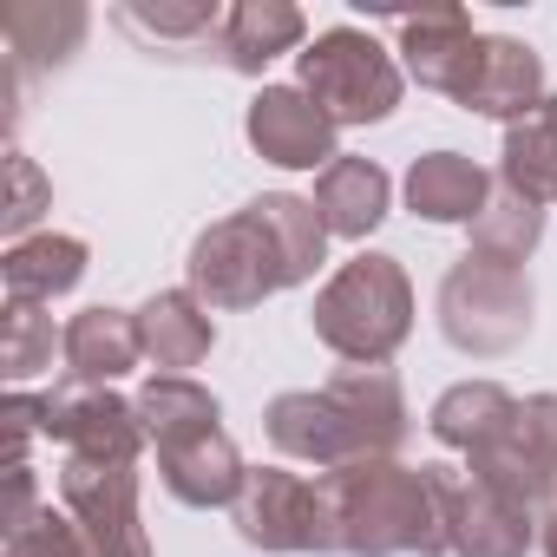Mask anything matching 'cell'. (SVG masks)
I'll return each mask as SVG.
<instances>
[{"label":"cell","instance_id":"obj_29","mask_svg":"<svg viewBox=\"0 0 557 557\" xmlns=\"http://www.w3.org/2000/svg\"><path fill=\"white\" fill-rule=\"evenodd\" d=\"M138 420H145V440L151 446H171L184 433H203V426H223V407L210 387H197L190 374H158L145 394H138Z\"/></svg>","mask_w":557,"mask_h":557},{"label":"cell","instance_id":"obj_3","mask_svg":"<svg viewBox=\"0 0 557 557\" xmlns=\"http://www.w3.org/2000/svg\"><path fill=\"white\" fill-rule=\"evenodd\" d=\"M531 283L524 269H505V262H485V256H459L440 283V335L472 355V361H498L511 355L524 335H531Z\"/></svg>","mask_w":557,"mask_h":557},{"label":"cell","instance_id":"obj_9","mask_svg":"<svg viewBox=\"0 0 557 557\" xmlns=\"http://www.w3.org/2000/svg\"><path fill=\"white\" fill-rule=\"evenodd\" d=\"M472 479L498 485L518 505H544L557 492V394L518 400V413L505 420V433L472 453Z\"/></svg>","mask_w":557,"mask_h":557},{"label":"cell","instance_id":"obj_4","mask_svg":"<svg viewBox=\"0 0 557 557\" xmlns=\"http://www.w3.org/2000/svg\"><path fill=\"white\" fill-rule=\"evenodd\" d=\"M296 86L335 119V125H381L400 106V66L374 47L361 27H329L296 53Z\"/></svg>","mask_w":557,"mask_h":557},{"label":"cell","instance_id":"obj_26","mask_svg":"<svg viewBox=\"0 0 557 557\" xmlns=\"http://www.w3.org/2000/svg\"><path fill=\"white\" fill-rule=\"evenodd\" d=\"M518 413V400L498 387V381H459V387H446L440 400H433V413H426V426H433V440L440 446H453V453H479V446H492L498 433H505V420Z\"/></svg>","mask_w":557,"mask_h":557},{"label":"cell","instance_id":"obj_24","mask_svg":"<svg viewBox=\"0 0 557 557\" xmlns=\"http://www.w3.org/2000/svg\"><path fill=\"white\" fill-rule=\"evenodd\" d=\"M223 14L216 0H119L112 21L145 47V53H184V47H216L223 34Z\"/></svg>","mask_w":557,"mask_h":557},{"label":"cell","instance_id":"obj_25","mask_svg":"<svg viewBox=\"0 0 557 557\" xmlns=\"http://www.w3.org/2000/svg\"><path fill=\"white\" fill-rule=\"evenodd\" d=\"M249 210H256V223L275 236V256H283L289 289L315 283V269H322V256H329V223H322L315 197H296V190H262Z\"/></svg>","mask_w":557,"mask_h":557},{"label":"cell","instance_id":"obj_11","mask_svg":"<svg viewBox=\"0 0 557 557\" xmlns=\"http://www.w3.org/2000/svg\"><path fill=\"white\" fill-rule=\"evenodd\" d=\"M249 145L269 158V164H283V171H329L342 151H335V119L302 92V86H262L249 99V119H243Z\"/></svg>","mask_w":557,"mask_h":557},{"label":"cell","instance_id":"obj_22","mask_svg":"<svg viewBox=\"0 0 557 557\" xmlns=\"http://www.w3.org/2000/svg\"><path fill=\"white\" fill-rule=\"evenodd\" d=\"M387 197H394V184L374 158H335L315 177V210H322L329 236H348V243H361L387 216Z\"/></svg>","mask_w":557,"mask_h":557},{"label":"cell","instance_id":"obj_8","mask_svg":"<svg viewBox=\"0 0 557 557\" xmlns=\"http://www.w3.org/2000/svg\"><path fill=\"white\" fill-rule=\"evenodd\" d=\"M47 400V440L66 446V459H112V466H138V453L151 446L145 440V420H138V400L112 394V387H86V381H66Z\"/></svg>","mask_w":557,"mask_h":557},{"label":"cell","instance_id":"obj_5","mask_svg":"<svg viewBox=\"0 0 557 557\" xmlns=\"http://www.w3.org/2000/svg\"><path fill=\"white\" fill-rule=\"evenodd\" d=\"M190 296L203 309H256L262 296L289 289L283 256H275V236L256 223V210H236L223 223H210L190 243Z\"/></svg>","mask_w":557,"mask_h":557},{"label":"cell","instance_id":"obj_15","mask_svg":"<svg viewBox=\"0 0 557 557\" xmlns=\"http://www.w3.org/2000/svg\"><path fill=\"white\" fill-rule=\"evenodd\" d=\"M544 99H550V92H544V60H537L524 40H511V34H485L479 73H472V86H466L459 106L479 112V119L518 125V119H531Z\"/></svg>","mask_w":557,"mask_h":557},{"label":"cell","instance_id":"obj_1","mask_svg":"<svg viewBox=\"0 0 557 557\" xmlns=\"http://www.w3.org/2000/svg\"><path fill=\"white\" fill-rule=\"evenodd\" d=\"M453 492H459V472H446V466L361 459V466L322 472L335 550H348V557H446L453 550Z\"/></svg>","mask_w":557,"mask_h":557},{"label":"cell","instance_id":"obj_14","mask_svg":"<svg viewBox=\"0 0 557 557\" xmlns=\"http://www.w3.org/2000/svg\"><path fill=\"white\" fill-rule=\"evenodd\" d=\"M158 472H164V492L177 505H197V511L236 505V492L249 479V466H243V453L223 426H203V433H184V440L158 446Z\"/></svg>","mask_w":557,"mask_h":557},{"label":"cell","instance_id":"obj_2","mask_svg":"<svg viewBox=\"0 0 557 557\" xmlns=\"http://www.w3.org/2000/svg\"><path fill=\"white\" fill-rule=\"evenodd\" d=\"M315 335L348 368H387L400 355V342L413 335L407 269L394 256H381V249L342 262L322 283V296H315Z\"/></svg>","mask_w":557,"mask_h":557},{"label":"cell","instance_id":"obj_28","mask_svg":"<svg viewBox=\"0 0 557 557\" xmlns=\"http://www.w3.org/2000/svg\"><path fill=\"white\" fill-rule=\"evenodd\" d=\"M544 243V203L518 197L511 184H492L479 223H472V256L485 262H505V269H524V256Z\"/></svg>","mask_w":557,"mask_h":557},{"label":"cell","instance_id":"obj_16","mask_svg":"<svg viewBox=\"0 0 557 557\" xmlns=\"http://www.w3.org/2000/svg\"><path fill=\"white\" fill-rule=\"evenodd\" d=\"M537 537L531 505L505 498L485 479H459L453 492V557H524Z\"/></svg>","mask_w":557,"mask_h":557},{"label":"cell","instance_id":"obj_17","mask_svg":"<svg viewBox=\"0 0 557 557\" xmlns=\"http://www.w3.org/2000/svg\"><path fill=\"white\" fill-rule=\"evenodd\" d=\"M302 34H309V21H302L296 0H236V8L223 14V34H216V60L230 73L256 79L269 60L296 53Z\"/></svg>","mask_w":557,"mask_h":557},{"label":"cell","instance_id":"obj_34","mask_svg":"<svg viewBox=\"0 0 557 557\" xmlns=\"http://www.w3.org/2000/svg\"><path fill=\"white\" fill-rule=\"evenodd\" d=\"M537 537H544V557H557V505L544 511V524H537Z\"/></svg>","mask_w":557,"mask_h":557},{"label":"cell","instance_id":"obj_31","mask_svg":"<svg viewBox=\"0 0 557 557\" xmlns=\"http://www.w3.org/2000/svg\"><path fill=\"white\" fill-rule=\"evenodd\" d=\"M8 210H0V230H8L14 243H27L34 236V223H40V210L53 203V190H47V177H40V164L27 158V151H8Z\"/></svg>","mask_w":557,"mask_h":557},{"label":"cell","instance_id":"obj_35","mask_svg":"<svg viewBox=\"0 0 557 557\" xmlns=\"http://www.w3.org/2000/svg\"><path fill=\"white\" fill-rule=\"evenodd\" d=\"M550 106H557V92H550Z\"/></svg>","mask_w":557,"mask_h":557},{"label":"cell","instance_id":"obj_20","mask_svg":"<svg viewBox=\"0 0 557 557\" xmlns=\"http://www.w3.org/2000/svg\"><path fill=\"white\" fill-rule=\"evenodd\" d=\"M86 275V243L79 236H60V230H40L27 243H8L0 256V283H8V302H53L66 289H79Z\"/></svg>","mask_w":557,"mask_h":557},{"label":"cell","instance_id":"obj_10","mask_svg":"<svg viewBox=\"0 0 557 557\" xmlns=\"http://www.w3.org/2000/svg\"><path fill=\"white\" fill-rule=\"evenodd\" d=\"M269 440L283 459H302L315 472H342V466H361L368 446L348 420V407L329 394V387H302V394H275L269 413H262Z\"/></svg>","mask_w":557,"mask_h":557},{"label":"cell","instance_id":"obj_21","mask_svg":"<svg viewBox=\"0 0 557 557\" xmlns=\"http://www.w3.org/2000/svg\"><path fill=\"white\" fill-rule=\"evenodd\" d=\"M485 197H492V177L466 151H426L407 171V203L426 223H479Z\"/></svg>","mask_w":557,"mask_h":557},{"label":"cell","instance_id":"obj_32","mask_svg":"<svg viewBox=\"0 0 557 557\" xmlns=\"http://www.w3.org/2000/svg\"><path fill=\"white\" fill-rule=\"evenodd\" d=\"M0 557H92V544L79 537V524H73V518L40 511L27 531H14V537H8V550H0Z\"/></svg>","mask_w":557,"mask_h":557},{"label":"cell","instance_id":"obj_19","mask_svg":"<svg viewBox=\"0 0 557 557\" xmlns=\"http://www.w3.org/2000/svg\"><path fill=\"white\" fill-rule=\"evenodd\" d=\"M132 315H138V342H145V361H151V368L184 374V368L210 361L216 329H210V309H203L190 289H158V296H151L145 309H132Z\"/></svg>","mask_w":557,"mask_h":557},{"label":"cell","instance_id":"obj_13","mask_svg":"<svg viewBox=\"0 0 557 557\" xmlns=\"http://www.w3.org/2000/svg\"><path fill=\"white\" fill-rule=\"evenodd\" d=\"M0 40H8V73L27 86L53 66H66L86 40V8L79 0H8L0 8Z\"/></svg>","mask_w":557,"mask_h":557},{"label":"cell","instance_id":"obj_30","mask_svg":"<svg viewBox=\"0 0 557 557\" xmlns=\"http://www.w3.org/2000/svg\"><path fill=\"white\" fill-rule=\"evenodd\" d=\"M53 348H66V335H53V315L40 302H8V322H0V374L34 381L53 368Z\"/></svg>","mask_w":557,"mask_h":557},{"label":"cell","instance_id":"obj_23","mask_svg":"<svg viewBox=\"0 0 557 557\" xmlns=\"http://www.w3.org/2000/svg\"><path fill=\"white\" fill-rule=\"evenodd\" d=\"M329 394L348 407L368 459H394L400 453V440H407V394H400V381L387 368H342L329 381Z\"/></svg>","mask_w":557,"mask_h":557},{"label":"cell","instance_id":"obj_18","mask_svg":"<svg viewBox=\"0 0 557 557\" xmlns=\"http://www.w3.org/2000/svg\"><path fill=\"white\" fill-rule=\"evenodd\" d=\"M66 374L73 381H86V387H112L119 374H132L138 361H145V342H138V315H125V309H79L66 329Z\"/></svg>","mask_w":557,"mask_h":557},{"label":"cell","instance_id":"obj_7","mask_svg":"<svg viewBox=\"0 0 557 557\" xmlns=\"http://www.w3.org/2000/svg\"><path fill=\"white\" fill-rule=\"evenodd\" d=\"M60 505L92 544V557H151L145 518H138V466L112 459H66L60 472Z\"/></svg>","mask_w":557,"mask_h":557},{"label":"cell","instance_id":"obj_33","mask_svg":"<svg viewBox=\"0 0 557 557\" xmlns=\"http://www.w3.org/2000/svg\"><path fill=\"white\" fill-rule=\"evenodd\" d=\"M34 518H40V511H34V472H27V466H8V511H0V531L14 537V531H27Z\"/></svg>","mask_w":557,"mask_h":557},{"label":"cell","instance_id":"obj_27","mask_svg":"<svg viewBox=\"0 0 557 557\" xmlns=\"http://www.w3.org/2000/svg\"><path fill=\"white\" fill-rule=\"evenodd\" d=\"M498 184H511L531 203H557V106L544 99L531 119L505 125V151H498Z\"/></svg>","mask_w":557,"mask_h":557},{"label":"cell","instance_id":"obj_6","mask_svg":"<svg viewBox=\"0 0 557 557\" xmlns=\"http://www.w3.org/2000/svg\"><path fill=\"white\" fill-rule=\"evenodd\" d=\"M230 524L243 544L256 550H335V524H329V498L322 479L283 472V466H256L230 505Z\"/></svg>","mask_w":557,"mask_h":557},{"label":"cell","instance_id":"obj_12","mask_svg":"<svg viewBox=\"0 0 557 557\" xmlns=\"http://www.w3.org/2000/svg\"><path fill=\"white\" fill-rule=\"evenodd\" d=\"M400 53H407V73L426 86V92H446V99H466L472 73H479V53H485V34L472 27L466 8H420V14H400Z\"/></svg>","mask_w":557,"mask_h":557}]
</instances>
